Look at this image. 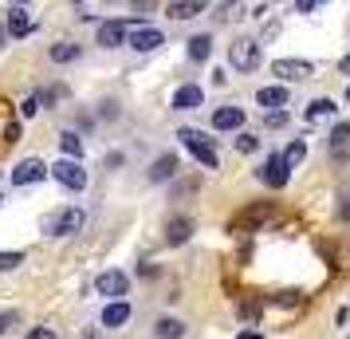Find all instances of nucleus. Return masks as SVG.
I'll return each mask as SVG.
<instances>
[{
  "label": "nucleus",
  "mask_w": 350,
  "mask_h": 339,
  "mask_svg": "<svg viewBox=\"0 0 350 339\" xmlns=\"http://www.w3.org/2000/svg\"><path fill=\"white\" fill-rule=\"evenodd\" d=\"M177 138H181V146L189 150L193 158L201 162L205 170H217V162H221V154H217V146H213V138H208L205 130H193V127H185V130H177Z\"/></svg>",
  "instance_id": "nucleus-1"
},
{
  "label": "nucleus",
  "mask_w": 350,
  "mask_h": 339,
  "mask_svg": "<svg viewBox=\"0 0 350 339\" xmlns=\"http://www.w3.org/2000/svg\"><path fill=\"white\" fill-rule=\"evenodd\" d=\"M83 221H87V213H83L79 205H71V210L51 213L48 221H44V229H48L51 237H75V233L83 229Z\"/></svg>",
  "instance_id": "nucleus-2"
},
{
  "label": "nucleus",
  "mask_w": 350,
  "mask_h": 339,
  "mask_svg": "<svg viewBox=\"0 0 350 339\" xmlns=\"http://www.w3.org/2000/svg\"><path fill=\"white\" fill-rule=\"evenodd\" d=\"M51 178L59 181L64 190H71V194L87 190V170H83V162H75V158H59L51 166Z\"/></svg>",
  "instance_id": "nucleus-3"
},
{
  "label": "nucleus",
  "mask_w": 350,
  "mask_h": 339,
  "mask_svg": "<svg viewBox=\"0 0 350 339\" xmlns=\"http://www.w3.org/2000/svg\"><path fill=\"white\" fill-rule=\"evenodd\" d=\"M228 64L237 67V71H256L260 67V44L256 40H237V44H228Z\"/></svg>",
  "instance_id": "nucleus-4"
},
{
  "label": "nucleus",
  "mask_w": 350,
  "mask_h": 339,
  "mask_svg": "<svg viewBox=\"0 0 350 339\" xmlns=\"http://www.w3.org/2000/svg\"><path fill=\"white\" fill-rule=\"evenodd\" d=\"M95 292L103 296V300H126L130 276H126V273H118V268H111V273L95 276Z\"/></svg>",
  "instance_id": "nucleus-5"
},
{
  "label": "nucleus",
  "mask_w": 350,
  "mask_h": 339,
  "mask_svg": "<svg viewBox=\"0 0 350 339\" xmlns=\"http://www.w3.org/2000/svg\"><path fill=\"white\" fill-rule=\"evenodd\" d=\"M134 28V24H126V20H103L98 24V48H122L126 44V32Z\"/></svg>",
  "instance_id": "nucleus-6"
},
{
  "label": "nucleus",
  "mask_w": 350,
  "mask_h": 339,
  "mask_svg": "<svg viewBox=\"0 0 350 339\" xmlns=\"http://www.w3.org/2000/svg\"><path fill=\"white\" fill-rule=\"evenodd\" d=\"M287 178H291V166L284 162V154H271V158L264 162V170H260V181L271 186V190H284Z\"/></svg>",
  "instance_id": "nucleus-7"
},
{
  "label": "nucleus",
  "mask_w": 350,
  "mask_h": 339,
  "mask_svg": "<svg viewBox=\"0 0 350 339\" xmlns=\"http://www.w3.org/2000/svg\"><path fill=\"white\" fill-rule=\"evenodd\" d=\"M271 75H280L284 83H303V79H311V64L307 60H275Z\"/></svg>",
  "instance_id": "nucleus-8"
},
{
  "label": "nucleus",
  "mask_w": 350,
  "mask_h": 339,
  "mask_svg": "<svg viewBox=\"0 0 350 339\" xmlns=\"http://www.w3.org/2000/svg\"><path fill=\"white\" fill-rule=\"evenodd\" d=\"M126 44L134 51H154V48H161V44H165V36H161L158 28H146V24H138V28H130V32H126Z\"/></svg>",
  "instance_id": "nucleus-9"
},
{
  "label": "nucleus",
  "mask_w": 350,
  "mask_h": 339,
  "mask_svg": "<svg viewBox=\"0 0 350 339\" xmlns=\"http://www.w3.org/2000/svg\"><path fill=\"white\" fill-rule=\"evenodd\" d=\"M48 174H51V170L40 158H24L16 170H12V181H16V186H36V181H44Z\"/></svg>",
  "instance_id": "nucleus-10"
},
{
  "label": "nucleus",
  "mask_w": 350,
  "mask_h": 339,
  "mask_svg": "<svg viewBox=\"0 0 350 339\" xmlns=\"http://www.w3.org/2000/svg\"><path fill=\"white\" fill-rule=\"evenodd\" d=\"M208 8V0H170L165 4V16L170 20H193V16H201Z\"/></svg>",
  "instance_id": "nucleus-11"
},
{
  "label": "nucleus",
  "mask_w": 350,
  "mask_h": 339,
  "mask_svg": "<svg viewBox=\"0 0 350 339\" xmlns=\"http://www.w3.org/2000/svg\"><path fill=\"white\" fill-rule=\"evenodd\" d=\"M201 99H205V91H201L197 83H181L174 91V111H197Z\"/></svg>",
  "instance_id": "nucleus-12"
},
{
  "label": "nucleus",
  "mask_w": 350,
  "mask_h": 339,
  "mask_svg": "<svg viewBox=\"0 0 350 339\" xmlns=\"http://www.w3.org/2000/svg\"><path fill=\"white\" fill-rule=\"evenodd\" d=\"M130 316H134V307L126 300H111L103 307V327H122V323H130Z\"/></svg>",
  "instance_id": "nucleus-13"
},
{
  "label": "nucleus",
  "mask_w": 350,
  "mask_h": 339,
  "mask_svg": "<svg viewBox=\"0 0 350 339\" xmlns=\"http://www.w3.org/2000/svg\"><path fill=\"white\" fill-rule=\"evenodd\" d=\"M256 103H260L264 111H280V107H287V87L284 83H275V87H260V91H256Z\"/></svg>",
  "instance_id": "nucleus-14"
},
{
  "label": "nucleus",
  "mask_w": 350,
  "mask_h": 339,
  "mask_svg": "<svg viewBox=\"0 0 350 339\" xmlns=\"http://www.w3.org/2000/svg\"><path fill=\"white\" fill-rule=\"evenodd\" d=\"M244 127V111L240 107H217L213 111V130H240Z\"/></svg>",
  "instance_id": "nucleus-15"
},
{
  "label": "nucleus",
  "mask_w": 350,
  "mask_h": 339,
  "mask_svg": "<svg viewBox=\"0 0 350 339\" xmlns=\"http://www.w3.org/2000/svg\"><path fill=\"white\" fill-rule=\"evenodd\" d=\"M4 32L12 36V40H24V36L32 32V16H28V12H24V8H12V12H8V24H4Z\"/></svg>",
  "instance_id": "nucleus-16"
},
{
  "label": "nucleus",
  "mask_w": 350,
  "mask_h": 339,
  "mask_svg": "<svg viewBox=\"0 0 350 339\" xmlns=\"http://www.w3.org/2000/svg\"><path fill=\"white\" fill-rule=\"evenodd\" d=\"M193 237V221L189 217H170V225H165V241L170 244H185Z\"/></svg>",
  "instance_id": "nucleus-17"
},
{
  "label": "nucleus",
  "mask_w": 350,
  "mask_h": 339,
  "mask_svg": "<svg viewBox=\"0 0 350 339\" xmlns=\"http://www.w3.org/2000/svg\"><path fill=\"white\" fill-rule=\"evenodd\" d=\"M331 154L338 162L350 158V127H347V123H338V127L331 130Z\"/></svg>",
  "instance_id": "nucleus-18"
},
{
  "label": "nucleus",
  "mask_w": 350,
  "mask_h": 339,
  "mask_svg": "<svg viewBox=\"0 0 350 339\" xmlns=\"http://www.w3.org/2000/svg\"><path fill=\"white\" fill-rule=\"evenodd\" d=\"M177 174V154H161V158H154V166H150V181H170Z\"/></svg>",
  "instance_id": "nucleus-19"
},
{
  "label": "nucleus",
  "mask_w": 350,
  "mask_h": 339,
  "mask_svg": "<svg viewBox=\"0 0 350 339\" xmlns=\"http://www.w3.org/2000/svg\"><path fill=\"white\" fill-rule=\"evenodd\" d=\"M59 154H64V158H75V162L83 158V138L75 130H64V134H59Z\"/></svg>",
  "instance_id": "nucleus-20"
},
{
  "label": "nucleus",
  "mask_w": 350,
  "mask_h": 339,
  "mask_svg": "<svg viewBox=\"0 0 350 339\" xmlns=\"http://www.w3.org/2000/svg\"><path fill=\"white\" fill-rule=\"evenodd\" d=\"M154 331H158V339H181L185 336V323L174 320V316H161V320L154 323Z\"/></svg>",
  "instance_id": "nucleus-21"
},
{
  "label": "nucleus",
  "mask_w": 350,
  "mask_h": 339,
  "mask_svg": "<svg viewBox=\"0 0 350 339\" xmlns=\"http://www.w3.org/2000/svg\"><path fill=\"white\" fill-rule=\"evenodd\" d=\"M208 55H213V36H193L189 40V60L193 64H205Z\"/></svg>",
  "instance_id": "nucleus-22"
},
{
  "label": "nucleus",
  "mask_w": 350,
  "mask_h": 339,
  "mask_svg": "<svg viewBox=\"0 0 350 339\" xmlns=\"http://www.w3.org/2000/svg\"><path fill=\"white\" fill-rule=\"evenodd\" d=\"M334 111H338V107H334L331 99H315V103L307 107V123H323V118H331Z\"/></svg>",
  "instance_id": "nucleus-23"
},
{
  "label": "nucleus",
  "mask_w": 350,
  "mask_h": 339,
  "mask_svg": "<svg viewBox=\"0 0 350 339\" xmlns=\"http://www.w3.org/2000/svg\"><path fill=\"white\" fill-rule=\"evenodd\" d=\"M51 60H55V64H75V60H79V44H55V48H51Z\"/></svg>",
  "instance_id": "nucleus-24"
},
{
  "label": "nucleus",
  "mask_w": 350,
  "mask_h": 339,
  "mask_svg": "<svg viewBox=\"0 0 350 339\" xmlns=\"http://www.w3.org/2000/svg\"><path fill=\"white\" fill-rule=\"evenodd\" d=\"M244 16V4H237V0H228V4H221V12H217V20L221 24H232V20Z\"/></svg>",
  "instance_id": "nucleus-25"
},
{
  "label": "nucleus",
  "mask_w": 350,
  "mask_h": 339,
  "mask_svg": "<svg viewBox=\"0 0 350 339\" xmlns=\"http://www.w3.org/2000/svg\"><path fill=\"white\" fill-rule=\"evenodd\" d=\"M303 158H307V146H303V142H291V146L284 150V162L291 166V170H295V166H299Z\"/></svg>",
  "instance_id": "nucleus-26"
},
{
  "label": "nucleus",
  "mask_w": 350,
  "mask_h": 339,
  "mask_svg": "<svg viewBox=\"0 0 350 339\" xmlns=\"http://www.w3.org/2000/svg\"><path fill=\"white\" fill-rule=\"evenodd\" d=\"M24 264V253H0V273H12Z\"/></svg>",
  "instance_id": "nucleus-27"
},
{
  "label": "nucleus",
  "mask_w": 350,
  "mask_h": 339,
  "mask_svg": "<svg viewBox=\"0 0 350 339\" xmlns=\"http://www.w3.org/2000/svg\"><path fill=\"white\" fill-rule=\"evenodd\" d=\"M237 150H240V154H252V150H260V138H256V134H240Z\"/></svg>",
  "instance_id": "nucleus-28"
},
{
  "label": "nucleus",
  "mask_w": 350,
  "mask_h": 339,
  "mask_svg": "<svg viewBox=\"0 0 350 339\" xmlns=\"http://www.w3.org/2000/svg\"><path fill=\"white\" fill-rule=\"evenodd\" d=\"M20 114H24V118H36V114H40V95L24 99V103H20Z\"/></svg>",
  "instance_id": "nucleus-29"
},
{
  "label": "nucleus",
  "mask_w": 350,
  "mask_h": 339,
  "mask_svg": "<svg viewBox=\"0 0 350 339\" xmlns=\"http://www.w3.org/2000/svg\"><path fill=\"white\" fill-rule=\"evenodd\" d=\"M16 323H20V312H12V307H8V312H0V336H4V331H12Z\"/></svg>",
  "instance_id": "nucleus-30"
},
{
  "label": "nucleus",
  "mask_w": 350,
  "mask_h": 339,
  "mask_svg": "<svg viewBox=\"0 0 350 339\" xmlns=\"http://www.w3.org/2000/svg\"><path fill=\"white\" fill-rule=\"evenodd\" d=\"M264 127H268V130H280V127H287V111H271L268 118H264Z\"/></svg>",
  "instance_id": "nucleus-31"
},
{
  "label": "nucleus",
  "mask_w": 350,
  "mask_h": 339,
  "mask_svg": "<svg viewBox=\"0 0 350 339\" xmlns=\"http://www.w3.org/2000/svg\"><path fill=\"white\" fill-rule=\"evenodd\" d=\"M24 339H55V331H51V327H32Z\"/></svg>",
  "instance_id": "nucleus-32"
},
{
  "label": "nucleus",
  "mask_w": 350,
  "mask_h": 339,
  "mask_svg": "<svg viewBox=\"0 0 350 339\" xmlns=\"http://www.w3.org/2000/svg\"><path fill=\"white\" fill-rule=\"evenodd\" d=\"M315 4H327V0H295V12H315Z\"/></svg>",
  "instance_id": "nucleus-33"
},
{
  "label": "nucleus",
  "mask_w": 350,
  "mask_h": 339,
  "mask_svg": "<svg viewBox=\"0 0 350 339\" xmlns=\"http://www.w3.org/2000/svg\"><path fill=\"white\" fill-rule=\"evenodd\" d=\"M4 142H8V146H12V142H20V127H16V123H12V127L4 130Z\"/></svg>",
  "instance_id": "nucleus-34"
},
{
  "label": "nucleus",
  "mask_w": 350,
  "mask_h": 339,
  "mask_svg": "<svg viewBox=\"0 0 350 339\" xmlns=\"http://www.w3.org/2000/svg\"><path fill=\"white\" fill-rule=\"evenodd\" d=\"M237 339H264V336H260V331H240Z\"/></svg>",
  "instance_id": "nucleus-35"
},
{
  "label": "nucleus",
  "mask_w": 350,
  "mask_h": 339,
  "mask_svg": "<svg viewBox=\"0 0 350 339\" xmlns=\"http://www.w3.org/2000/svg\"><path fill=\"white\" fill-rule=\"evenodd\" d=\"M342 217L350 221V197H342Z\"/></svg>",
  "instance_id": "nucleus-36"
},
{
  "label": "nucleus",
  "mask_w": 350,
  "mask_h": 339,
  "mask_svg": "<svg viewBox=\"0 0 350 339\" xmlns=\"http://www.w3.org/2000/svg\"><path fill=\"white\" fill-rule=\"evenodd\" d=\"M338 67H342V75H350V55H347V60H342Z\"/></svg>",
  "instance_id": "nucleus-37"
},
{
  "label": "nucleus",
  "mask_w": 350,
  "mask_h": 339,
  "mask_svg": "<svg viewBox=\"0 0 350 339\" xmlns=\"http://www.w3.org/2000/svg\"><path fill=\"white\" fill-rule=\"evenodd\" d=\"M12 4H32V0H12Z\"/></svg>",
  "instance_id": "nucleus-38"
},
{
  "label": "nucleus",
  "mask_w": 350,
  "mask_h": 339,
  "mask_svg": "<svg viewBox=\"0 0 350 339\" xmlns=\"http://www.w3.org/2000/svg\"><path fill=\"white\" fill-rule=\"evenodd\" d=\"M0 40H4V28H0Z\"/></svg>",
  "instance_id": "nucleus-39"
},
{
  "label": "nucleus",
  "mask_w": 350,
  "mask_h": 339,
  "mask_svg": "<svg viewBox=\"0 0 350 339\" xmlns=\"http://www.w3.org/2000/svg\"><path fill=\"white\" fill-rule=\"evenodd\" d=\"M347 99H350V87H347Z\"/></svg>",
  "instance_id": "nucleus-40"
},
{
  "label": "nucleus",
  "mask_w": 350,
  "mask_h": 339,
  "mask_svg": "<svg viewBox=\"0 0 350 339\" xmlns=\"http://www.w3.org/2000/svg\"><path fill=\"white\" fill-rule=\"evenodd\" d=\"M0 201H4V197H0Z\"/></svg>",
  "instance_id": "nucleus-41"
},
{
  "label": "nucleus",
  "mask_w": 350,
  "mask_h": 339,
  "mask_svg": "<svg viewBox=\"0 0 350 339\" xmlns=\"http://www.w3.org/2000/svg\"><path fill=\"white\" fill-rule=\"evenodd\" d=\"M347 339H350V336H347Z\"/></svg>",
  "instance_id": "nucleus-42"
}]
</instances>
